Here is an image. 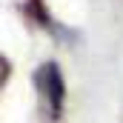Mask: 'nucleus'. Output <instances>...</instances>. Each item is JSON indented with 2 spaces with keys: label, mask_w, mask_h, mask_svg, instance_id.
<instances>
[{
  "label": "nucleus",
  "mask_w": 123,
  "mask_h": 123,
  "mask_svg": "<svg viewBox=\"0 0 123 123\" xmlns=\"http://www.w3.org/2000/svg\"><path fill=\"white\" fill-rule=\"evenodd\" d=\"M20 12L29 17L31 23H37L40 29L52 31V34H66V31L55 23V17L49 14V9H46V0H20Z\"/></svg>",
  "instance_id": "f03ea898"
},
{
  "label": "nucleus",
  "mask_w": 123,
  "mask_h": 123,
  "mask_svg": "<svg viewBox=\"0 0 123 123\" xmlns=\"http://www.w3.org/2000/svg\"><path fill=\"white\" fill-rule=\"evenodd\" d=\"M9 77H12V63L6 55H0V92H3V86L9 83Z\"/></svg>",
  "instance_id": "7ed1b4c3"
},
{
  "label": "nucleus",
  "mask_w": 123,
  "mask_h": 123,
  "mask_svg": "<svg viewBox=\"0 0 123 123\" xmlns=\"http://www.w3.org/2000/svg\"><path fill=\"white\" fill-rule=\"evenodd\" d=\"M34 86H37L40 106H43L49 123H60L63 112H66V80H63L60 66L55 60H46L34 72Z\"/></svg>",
  "instance_id": "f257e3e1"
}]
</instances>
